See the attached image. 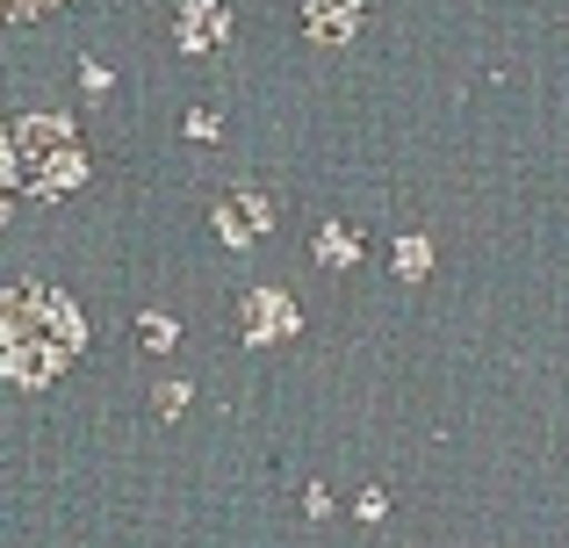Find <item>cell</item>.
I'll return each mask as SVG.
<instances>
[{
  "label": "cell",
  "mask_w": 569,
  "mask_h": 548,
  "mask_svg": "<svg viewBox=\"0 0 569 548\" xmlns=\"http://www.w3.org/2000/svg\"><path fill=\"white\" fill-rule=\"evenodd\" d=\"M80 181H87V159H80V145H72V130L58 123V116H14L8 123V188L58 202Z\"/></svg>",
  "instance_id": "obj_2"
},
{
  "label": "cell",
  "mask_w": 569,
  "mask_h": 548,
  "mask_svg": "<svg viewBox=\"0 0 569 548\" xmlns=\"http://www.w3.org/2000/svg\"><path fill=\"white\" fill-rule=\"evenodd\" d=\"M238 332H246L252 347H274V339L303 332V310H296L281 289H246V303H238Z\"/></svg>",
  "instance_id": "obj_3"
},
{
  "label": "cell",
  "mask_w": 569,
  "mask_h": 548,
  "mask_svg": "<svg viewBox=\"0 0 569 548\" xmlns=\"http://www.w3.org/2000/svg\"><path fill=\"white\" fill-rule=\"evenodd\" d=\"M389 260H397L403 281H418V275L432 268V246H426V239H397V253H389Z\"/></svg>",
  "instance_id": "obj_9"
},
{
  "label": "cell",
  "mask_w": 569,
  "mask_h": 548,
  "mask_svg": "<svg viewBox=\"0 0 569 548\" xmlns=\"http://www.w3.org/2000/svg\"><path fill=\"white\" fill-rule=\"evenodd\" d=\"M173 37H181V51H217V43H231V8L223 0H181Z\"/></svg>",
  "instance_id": "obj_5"
},
{
  "label": "cell",
  "mask_w": 569,
  "mask_h": 548,
  "mask_svg": "<svg viewBox=\"0 0 569 548\" xmlns=\"http://www.w3.org/2000/svg\"><path fill=\"white\" fill-rule=\"evenodd\" d=\"M87 347V325L72 296L43 289V281H14L0 296V368L14 382H58Z\"/></svg>",
  "instance_id": "obj_1"
},
{
  "label": "cell",
  "mask_w": 569,
  "mask_h": 548,
  "mask_svg": "<svg viewBox=\"0 0 569 548\" xmlns=\"http://www.w3.org/2000/svg\"><path fill=\"white\" fill-rule=\"evenodd\" d=\"M138 339H144V347H152V353H167L173 339H181V325H173L167 310H144V318H138Z\"/></svg>",
  "instance_id": "obj_8"
},
{
  "label": "cell",
  "mask_w": 569,
  "mask_h": 548,
  "mask_svg": "<svg viewBox=\"0 0 569 548\" xmlns=\"http://www.w3.org/2000/svg\"><path fill=\"white\" fill-rule=\"evenodd\" d=\"M274 231V202L260 196V188H231V196L217 202V239L223 246H252Z\"/></svg>",
  "instance_id": "obj_4"
},
{
  "label": "cell",
  "mask_w": 569,
  "mask_h": 548,
  "mask_svg": "<svg viewBox=\"0 0 569 548\" xmlns=\"http://www.w3.org/2000/svg\"><path fill=\"white\" fill-rule=\"evenodd\" d=\"M353 512H361V520H382V512H389V498H382V491H361V506H353Z\"/></svg>",
  "instance_id": "obj_12"
},
{
  "label": "cell",
  "mask_w": 569,
  "mask_h": 548,
  "mask_svg": "<svg viewBox=\"0 0 569 548\" xmlns=\"http://www.w3.org/2000/svg\"><path fill=\"white\" fill-rule=\"evenodd\" d=\"M318 260H325V268H353V260H361V239L339 231V225H325L318 231Z\"/></svg>",
  "instance_id": "obj_7"
},
{
  "label": "cell",
  "mask_w": 569,
  "mask_h": 548,
  "mask_svg": "<svg viewBox=\"0 0 569 548\" xmlns=\"http://www.w3.org/2000/svg\"><path fill=\"white\" fill-rule=\"evenodd\" d=\"M303 512H310V520H325V512H332V491H325V484H310V491H303Z\"/></svg>",
  "instance_id": "obj_11"
},
{
  "label": "cell",
  "mask_w": 569,
  "mask_h": 548,
  "mask_svg": "<svg viewBox=\"0 0 569 548\" xmlns=\"http://www.w3.org/2000/svg\"><path fill=\"white\" fill-rule=\"evenodd\" d=\"M152 405L167 411V419H173V411H188V382H159V390H152Z\"/></svg>",
  "instance_id": "obj_10"
},
{
  "label": "cell",
  "mask_w": 569,
  "mask_h": 548,
  "mask_svg": "<svg viewBox=\"0 0 569 548\" xmlns=\"http://www.w3.org/2000/svg\"><path fill=\"white\" fill-rule=\"evenodd\" d=\"M303 29H310V43H347L361 29V0H310Z\"/></svg>",
  "instance_id": "obj_6"
}]
</instances>
